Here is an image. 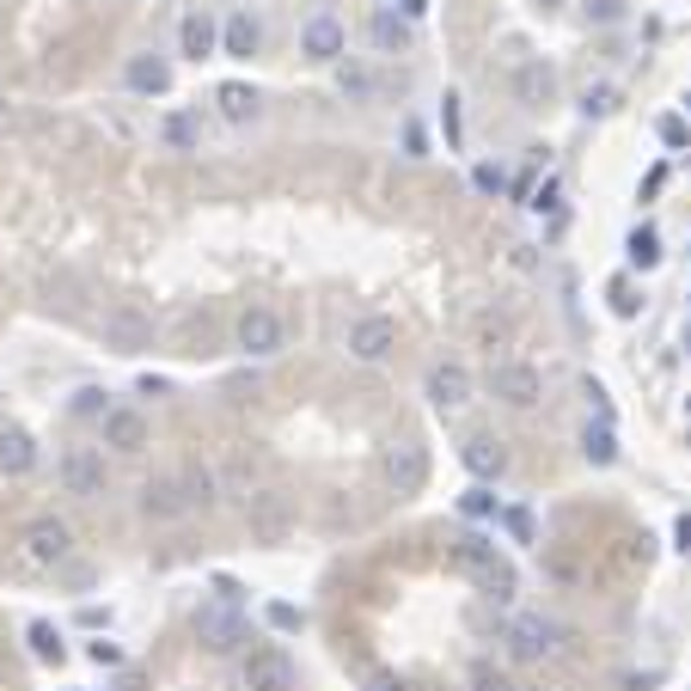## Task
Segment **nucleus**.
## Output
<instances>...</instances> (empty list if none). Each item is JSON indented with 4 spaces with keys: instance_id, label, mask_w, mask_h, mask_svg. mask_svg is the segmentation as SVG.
<instances>
[{
    "instance_id": "obj_1",
    "label": "nucleus",
    "mask_w": 691,
    "mask_h": 691,
    "mask_svg": "<svg viewBox=\"0 0 691 691\" xmlns=\"http://www.w3.org/2000/svg\"><path fill=\"white\" fill-rule=\"evenodd\" d=\"M446 557H453V569L472 575L490 599H514V563L502 557V545H496L490 533H472V526L453 533V551H446Z\"/></svg>"
},
{
    "instance_id": "obj_2",
    "label": "nucleus",
    "mask_w": 691,
    "mask_h": 691,
    "mask_svg": "<svg viewBox=\"0 0 691 691\" xmlns=\"http://www.w3.org/2000/svg\"><path fill=\"white\" fill-rule=\"evenodd\" d=\"M233 343H239L246 355H258V361H270V355L288 349V324H282L276 307H246L239 324H233Z\"/></svg>"
},
{
    "instance_id": "obj_3",
    "label": "nucleus",
    "mask_w": 691,
    "mask_h": 691,
    "mask_svg": "<svg viewBox=\"0 0 691 691\" xmlns=\"http://www.w3.org/2000/svg\"><path fill=\"white\" fill-rule=\"evenodd\" d=\"M196 636L202 648H215V655H233V648L251 643V624H246V606H221V599H209L196 612Z\"/></svg>"
},
{
    "instance_id": "obj_4",
    "label": "nucleus",
    "mask_w": 691,
    "mask_h": 691,
    "mask_svg": "<svg viewBox=\"0 0 691 691\" xmlns=\"http://www.w3.org/2000/svg\"><path fill=\"white\" fill-rule=\"evenodd\" d=\"M25 563H37V569H62L68 563V551H74V533H68V521H56V514H37L32 526H25Z\"/></svg>"
},
{
    "instance_id": "obj_5",
    "label": "nucleus",
    "mask_w": 691,
    "mask_h": 691,
    "mask_svg": "<svg viewBox=\"0 0 691 691\" xmlns=\"http://www.w3.org/2000/svg\"><path fill=\"white\" fill-rule=\"evenodd\" d=\"M557 636H563V630H557L545 612H521V618H508V630H502L508 660H545L557 648Z\"/></svg>"
},
{
    "instance_id": "obj_6",
    "label": "nucleus",
    "mask_w": 691,
    "mask_h": 691,
    "mask_svg": "<svg viewBox=\"0 0 691 691\" xmlns=\"http://www.w3.org/2000/svg\"><path fill=\"white\" fill-rule=\"evenodd\" d=\"M56 477H62L68 496L93 502V496H105V453L98 446H68L62 460H56Z\"/></svg>"
},
{
    "instance_id": "obj_7",
    "label": "nucleus",
    "mask_w": 691,
    "mask_h": 691,
    "mask_svg": "<svg viewBox=\"0 0 691 691\" xmlns=\"http://www.w3.org/2000/svg\"><path fill=\"white\" fill-rule=\"evenodd\" d=\"M490 392L502 404H514V410H533V404L545 398V373H538L533 361H496L490 368Z\"/></svg>"
},
{
    "instance_id": "obj_8",
    "label": "nucleus",
    "mask_w": 691,
    "mask_h": 691,
    "mask_svg": "<svg viewBox=\"0 0 691 691\" xmlns=\"http://www.w3.org/2000/svg\"><path fill=\"white\" fill-rule=\"evenodd\" d=\"M246 521H251V538H258V545H282L288 526H294V508H288L282 490H263V496L246 502Z\"/></svg>"
},
{
    "instance_id": "obj_9",
    "label": "nucleus",
    "mask_w": 691,
    "mask_h": 691,
    "mask_svg": "<svg viewBox=\"0 0 691 691\" xmlns=\"http://www.w3.org/2000/svg\"><path fill=\"white\" fill-rule=\"evenodd\" d=\"M300 56H307V62H343V56H349V32H343V19L312 13L307 25H300Z\"/></svg>"
},
{
    "instance_id": "obj_10",
    "label": "nucleus",
    "mask_w": 691,
    "mask_h": 691,
    "mask_svg": "<svg viewBox=\"0 0 691 691\" xmlns=\"http://www.w3.org/2000/svg\"><path fill=\"white\" fill-rule=\"evenodd\" d=\"M392 349H398V324L385 319V312H368V319L349 324V355L355 361H385Z\"/></svg>"
},
{
    "instance_id": "obj_11",
    "label": "nucleus",
    "mask_w": 691,
    "mask_h": 691,
    "mask_svg": "<svg viewBox=\"0 0 691 691\" xmlns=\"http://www.w3.org/2000/svg\"><path fill=\"white\" fill-rule=\"evenodd\" d=\"M246 691H294V660L282 648H251L246 655Z\"/></svg>"
},
{
    "instance_id": "obj_12",
    "label": "nucleus",
    "mask_w": 691,
    "mask_h": 691,
    "mask_svg": "<svg viewBox=\"0 0 691 691\" xmlns=\"http://www.w3.org/2000/svg\"><path fill=\"white\" fill-rule=\"evenodd\" d=\"M98 434H105L110 453H141V446H147V416L129 410V404H110L105 422H98Z\"/></svg>"
},
{
    "instance_id": "obj_13",
    "label": "nucleus",
    "mask_w": 691,
    "mask_h": 691,
    "mask_svg": "<svg viewBox=\"0 0 691 691\" xmlns=\"http://www.w3.org/2000/svg\"><path fill=\"white\" fill-rule=\"evenodd\" d=\"M422 392H429L434 410H460V404L472 398V373H465L460 361H434L429 380H422Z\"/></svg>"
},
{
    "instance_id": "obj_14",
    "label": "nucleus",
    "mask_w": 691,
    "mask_h": 691,
    "mask_svg": "<svg viewBox=\"0 0 691 691\" xmlns=\"http://www.w3.org/2000/svg\"><path fill=\"white\" fill-rule=\"evenodd\" d=\"M215 49H221V19L209 13V7L184 13V25H178V56H190V62H209Z\"/></svg>"
},
{
    "instance_id": "obj_15",
    "label": "nucleus",
    "mask_w": 691,
    "mask_h": 691,
    "mask_svg": "<svg viewBox=\"0 0 691 691\" xmlns=\"http://www.w3.org/2000/svg\"><path fill=\"white\" fill-rule=\"evenodd\" d=\"M385 484H392V490L398 496H416L422 490V484H429V453H422V446H392V453H385Z\"/></svg>"
},
{
    "instance_id": "obj_16",
    "label": "nucleus",
    "mask_w": 691,
    "mask_h": 691,
    "mask_svg": "<svg viewBox=\"0 0 691 691\" xmlns=\"http://www.w3.org/2000/svg\"><path fill=\"white\" fill-rule=\"evenodd\" d=\"M37 472V441H32V429H19V422H7L0 429V477H32Z\"/></svg>"
},
{
    "instance_id": "obj_17",
    "label": "nucleus",
    "mask_w": 691,
    "mask_h": 691,
    "mask_svg": "<svg viewBox=\"0 0 691 691\" xmlns=\"http://www.w3.org/2000/svg\"><path fill=\"white\" fill-rule=\"evenodd\" d=\"M460 465L477 477V484H496V477L508 472V446L490 441V434H472V441L460 446Z\"/></svg>"
},
{
    "instance_id": "obj_18",
    "label": "nucleus",
    "mask_w": 691,
    "mask_h": 691,
    "mask_svg": "<svg viewBox=\"0 0 691 691\" xmlns=\"http://www.w3.org/2000/svg\"><path fill=\"white\" fill-rule=\"evenodd\" d=\"M184 490H178V477H154V484H147V490H141V514H147V521H178V514H184Z\"/></svg>"
},
{
    "instance_id": "obj_19",
    "label": "nucleus",
    "mask_w": 691,
    "mask_h": 691,
    "mask_svg": "<svg viewBox=\"0 0 691 691\" xmlns=\"http://www.w3.org/2000/svg\"><path fill=\"white\" fill-rule=\"evenodd\" d=\"M258 44H263V32H258V19L251 13H233L227 25H221V56H233V62H251Z\"/></svg>"
},
{
    "instance_id": "obj_20",
    "label": "nucleus",
    "mask_w": 691,
    "mask_h": 691,
    "mask_svg": "<svg viewBox=\"0 0 691 691\" xmlns=\"http://www.w3.org/2000/svg\"><path fill=\"white\" fill-rule=\"evenodd\" d=\"M660 258H667V251H660V233L648 227V221L624 233V263L630 270H660Z\"/></svg>"
},
{
    "instance_id": "obj_21",
    "label": "nucleus",
    "mask_w": 691,
    "mask_h": 691,
    "mask_svg": "<svg viewBox=\"0 0 691 691\" xmlns=\"http://www.w3.org/2000/svg\"><path fill=\"white\" fill-rule=\"evenodd\" d=\"M215 105H221L227 123H251V117L263 110V98L251 93V86H239V80H227V86H215Z\"/></svg>"
},
{
    "instance_id": "obj_22",
    "label": "nucleus",
    "mask_w": 691,
    "mask_h": 691,
    "mask_svg": "<svg viewBox=\"0 0 691 691\" xmlns=\"http://www.w3.org/2000/svg\"><path fill=\"white\" fill-rule=\"evenodd\" d=\"M514 93H521V105H551V93H557V74L545 62H526L521 74H514Z\"/></svg>"
},
{
    "instance_id": "obj_23",
    "label": "nucleus",
    "mask_w": 691,
    "mask_h": 691,
    "mask_svg": "<svg viewBox=\"0 0 691 691\" xmlns=\"http://www.w3.org/2000/svg\"><path fill=\"white\" fill-rule=\"evenodd\" d=\"M129 86H135V93H171V62H159V56H135V62H129Z\"/></svg>"
},
{
    "instance_id": "obj_24",
    "label": "nucleus",
    "mask_w": 691,
    "mask_h": 691,
    "mask_svg": "<svg viewBox=\"0 0 691 691\" xmlns=\"http://www.w3.org/2000/svg\"><path fill=\"white\" fill-rule=\"evenodd\" d=\"M25 643H32V655L44 660V667H62V660H68V643H62V630H56V624H44V618H37V624L25 630Z\"/></svg>"
},
{
    "instance_id": "obj_25",
    "label": "nucleus",
    "mask_w": 691,
    "mask_h": 691,
    "mask_svg": "<svg viewBox=\"0 0 691 691\" xmlns=\"http://www.w3.org/2000/svg\"><path fill=\"white\" fill-rule=\"evenodd\" d=\"M582 453H587V465H618L612 422H587V429H582Z\"/></svg>"
},
{
    "instance_id": "obj_26",
    "label": "nucleus",
    "mask_w": 691,
    "mask_h": 691,
    "mask_svg": "<svg viewBox=\"0 0 691 691\" xmlns=\"http://www.w3.org/2000/svg\"><path fill=\"white\" fill-rule=\"evenodd\" d=\"M178 490H184L190 508H209V502H215V472H209V465H184Z\"/></svg>"
},
{
    "instance_id": "obj_27",
    "label": "nucleus",
    "mask_w": 691,
    "mask_h": 691,
    "mask_svg": "<svg viewBox=\"0 0 691 691\" xmlns=\"http://www.w3.org/2000/svg\"><path fill=\"white\" fill-rule=\"evenodd\" d=\"M373 44L392 56V49H404L410 44V19H398V13H373Z\"/></svg>"
},
{
    "instance_id": "obj_28",
    "label": "nucleus",
    "mask_w": 691,
    "mask_h": 691,
    "mask_svg": "<svg viewBox=\"0 0 691 691\" xmlns=\"http://www.w3.org/2000/svg\"><path fill=\"white\" fill-rule=\"evenodd\" d=\"M105 337L123 343V349H135V343L147 337V319H141V312H110V319H105Z\"/></svg>"
},
{
    "instance_id": "obj_29",
    "label": "nucleus",
    "mask_w": 691,
    "mask_h": 691,
    "mask_svg": "<svg viewBox=\"0 0 691 691\" xmlns=\"http://www.w3.org/2000/svg\"><path fill=\"white\" fill-rule=\"evenodd\" d=\"M472 691H521V686H514L496 660H472Z\"/></svg>"
},
{
    "instance_id": "obj_30",
    "label": "nucleus",
    "mask_w": 691,
    "mask_h": 691,
    "mask_svg": "<svg viewBox=\"0 0 691 691\" xmlns=\"http://www.w3.org/2000/svg\"><path fill=\"white\" fill-rule=\"evenodd\" d=\"M460 514H465V521H490V514H496V496H490V484H472V490L460 496Z\"/></svg>"
},
{
    "instance_id": "obj_31",
    "label": "nucleus",
    "mask_w": 691,
    "mask_h": 691,
    "mask_svg": "<svg viewBox=\"0 0 691 691\" xmlns=\"http://www.w3.org/2000/svg\"><path fill=\"white\" fill-rule=\"evenodd\" d=\"M263 618H270V630H282V636H288V630H307V612H300V606H288V599H270V606H263Z\"/></svg>"
},
{
    "instance_id": "obj_32",
    "label": "nucleus",
    "mask_w": 691,
    "mask_h": 691,
    "mask_svg": "<svg viewBox=\"0 0 691 691\" xmlns=\"http://www.w3.org/2000/svg\"><path fill=\"white\" fill-rule=\"evenodd\" d=\"M618 110V86H587L582 93V117H612Z\"/></svg>"
},
{
    "instance_id": "obj_33",
    "label": "nucleus",
    "mask_w": 691,
    "mask_h": 691,
    "mask_svg": "<svg viewBox=\"0 0 691 691\" xmlns=\"http://www.w3.org/2000/svg\"><path fill=\"white\" fill-rule=\"evenodd\" d=\"M472 184L484 190V196H502V190H508V171H502V166H490V159H484V166H472Z\"/></svg>"
},
{
    "instance_id": "obj_34",
    "label": "nucleus",
    "mask_w": 691,
    "mask_h": 691,
    "mask_svg": "<svg viewBox=\"0 0 691 691\" xmlns=\"http://www.w3.org/2000/svg\"><path fill=\"white\" fill-rule=\"evenodd\" d=\"M655 135L667 141V147H691V123H686V117H660Z\"/></svg>"
},
{
    "instance_id": "obj_35",
    "label": "nucleus",
    "mask_w": 691,
    "mask_h": 691,
    "mask_svg": "<svg viewBox=\"0 0 691 691\" xmlns=\"http://www.w3.org/2000/svg\"><path fill=\"white\" fill-rule=\"evenodd\" d=\"M582 13L594 19V25H618V19H624V0H582Z\"/></svg>"
},
{
    "instance_id": "obj_36",
    "label": "nucleus",
    "mask_w": 691,
    "mask_h": 691,
    "mask_svg": "<svg viewBox=\"0 0 691 691\" xmlns=\"http://www.w3.org/2000/svg\"><path fill=\"white\" fill-rule=\"evenodd\" d=\"M441 129H446V147H460V141H465V129H460V98H453V93L441 98Z\"/></svg>"
},
{
    "instance_id": "obj_37",
    "label": "nucleus",
    "mask_w": 691,
    "mask_h": 691,
    "mask_svg": "<svg viewBox=\"0 0 691 691\" xmlns=\"http://www.w3.org/2000/svg\"><path fill=\"white\" fill-rule=\"evenodd\" d=\"M612 312H618V319H636V312H643V300H636L630 282H612Z\"/></svg>"
},
{
    "instance_id": "obj_38",
    "label": "nucleus",
    "mask_w": 691,
    "mask_h": 691,
    "mask_svg": "<svg viewBox=\"0 0 691 691\" xmlns=\"http://www.w3.org/2000/svg\"><path fill=\"white\" fill-rule=\"evenodd\" d=\"M343 93H349V98H368L373 93V74H368V68H349V62H343Z\"/></svg>"
},
{
    "instance_id": "obj_39",
    "label": "nucleus",
    "mask_w": 691,
    "mask_h": 691,
    "mask_svg": "<svg viewBox=\"0 0 691 691\" xmlns=\"http://www.w3.org/2000/svg\"><path fill=\"white\" fill-rule=\"evenodd\" d=\"M86 660H93V667H123V648L98 636V643H86Z\"/></svg>"
},
{
    "instance_id": "obj_40",
    "label": "nucleus",
    "mask_w": 691,
    "mask_h": 691,
    "mask_svg": "<svg viewBox=\"0 0 691 691\" xmlns=\"http://www.w3.org/2000/svg\"><path fill=\"white\" fill-rule=\"evenodd\" d=\"M502 521H508V533H514V545H533V514H526V508H508Z\"/></svg>"
},
{
    "instance_id": "obj_41",
    "label": "nucleus",
    "mask_w": 691,
    "mask_h": 691,
    "mask_svg": "<svg viewBox=\"0 0 691 691\" xmlns=\"http://www.w3.org/2000/svg\"><path fill=\"white\" fill-rule=\"evenodd\" d=\"M74 410H80V416H98V422H105L110 404H105V392H93V385H86V392H74Z\"/></svg>"
},
{
    "instance_id": "obj_42",
    "label": "nucleus",
    "mask_w": 691,
    "mask_h": 691,
    "mask_svg": "<svg viewBox=\"0 0 691 691\" xmlns=\"http://www.w3.org/2000/svg\"><path fill=\"white\" fill-rule=\"evenodd\" d=\"M166 141H171V147H196V129H190V117H166Z\"/></svg>"
},
{
    "instance_id": "obj_43",
    "label": "nucleus",
    "mask_w": 691,
    "mask_h": 691,
    "mask_svg": "<svg viewBox=\"0 0 691 691\" xmlns=\"http://www.w3.org/2000/svg\"><path fill=\"white\" fill-rule=\"evenodd\" d=\"M557 196H563V184H557V178H545V184L533 190V202H526V209H538V215H545V209H557Z\"/></svg>"
},
{
    "instance_id": "obj_44",
    "label": "nucleus",
    "mask_w": 691,
    "mask_h": 691,
    "mask_svg": "<svg viewBox=\"0 0 691 691\" xmlns=\"http://www.w3.org/2000/svg\"><path fill=\"white\" fill-rule=\"evenodd\" d=\"M215 599L221 606H246V587L233 582V575H215Z\"/></svg>"
},
{
    "instance_id": "obj_45",
    "label": "nucleus",
    "mask_w": 691,
    "mask_h": 691,
    "mask_svg": "<svg viewBox=\"0 0 691 691\" xmlns=\"http://www.w3.org/2000/svg\"><path fill=\"white\" fill-rule=\"evenodd\" d=\"M368 691H404V679H398V674H385V667H380V674H368Z\"/></svg>"
},
{
    "instance_id": "obj_46",
    "label": "nucleus",
    "mask_w": 691,
    "mask_h": 691,
    "mask_svg": "<svg viewBox=\"0 0 691 691\" xmlns=\"http://www.w3.org/2000/svg\"><path fill=\"white\" fill-rule=\"evenodd\" d=\"M674 545L691 557V514H679V521H674Z\"/></svg>"
},
{
    "instance_id": "obj_47",
    "label": "nucleus",
    "mask_w": 691,
    "mask_h": 691,
    "mask_svg": "<svg viewBox=\"0 0 691 691\" xmlns=\"http://www.w3.org/2000/svg\"><path fill=\"white\" fill-rule=\"evenodd\" d=\"M398 7H404V19H422V13H429L422 0H398Z\"/></svg>"
},
{
    "instance_id": "obj_48",
    "label": "nucleus",
    "mask_w": 691,
    "mask_h": 691,
    "mask_svg": "<svg viewBox=\"0 0 691 691\" xmlns=\"http://www.w3.org/2000/svg\"><path fill=\"white\" fill-rule=\"evenodd\" d=\"M686 410H691V398H686Z\"/></svg>"
},
{
    "instance_id": "obj_49",
    "label": "nucleus",
    "mask_w": 691,
    "mask_h": 691,
    "mask_svg": "<svg viewBox=\"0 0 691 691\" xmlns=\"http://www.w3.org/2000/svg\"><path fill=\"white\" fill-rule=\"evenodd\" d=\"M686 110H691V98H686Z\"/></svg>"
}]
</instances>
